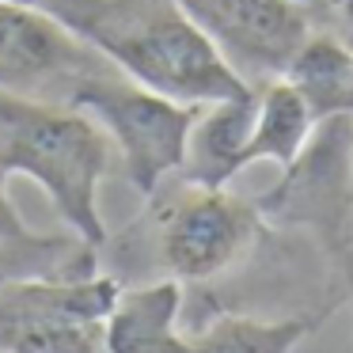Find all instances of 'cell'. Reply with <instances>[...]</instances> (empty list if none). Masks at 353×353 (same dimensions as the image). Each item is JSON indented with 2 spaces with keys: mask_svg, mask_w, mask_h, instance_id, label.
Masks as SVG:
<instances>
[{
  "mask_svg": "<svg viewBox=\"0 0 353 353\" xmlns=\"http://www.w3.org/2000/svg\"><path fill=\"white\" fill-rule=\"evenodd\" d=\"M65 103L80 107L99 122L122 163V175L141 198H152L156 186L183 168L186 137L201 110L137 84L114 65L77 80Z\"/></svg>",
  "mask_w": 353,
  "mask_h": 353,
  "instance_id": "cell-5",
  "label": "cell"
},
{
  "mask_svg": "<svg viewBox=\"0 0 353 353\" xmlns=\"http://www.w3.org/2000/svg\"><path fill=\"white\" fill-rule=\"evenodd\" d=\"M266 228H300L353 277V110L315 122L270 190L254 194Z\"/></svg>",
  "mask_w": 353,
  "mask_h": 353,
  "instance_id": "cell-3",
  "label": "cell"
},
{
  "mask_svg": "<svg viewBox=\"0 0 353 353\" xmlns=\"http://www.w3.org/2000/svg\"><path fill=\"white\" fill-rule=\"evenodd\" d=\"M345 300H350V304H353V277H350V296H345Z\"/></svg>",
  "mask_w": 353,
  "mask_h": 353,
  "instance_id": "cell-17",
  "label": "cell"
},
{
  "mask_svg": "<svg viewBox=\"0 0 353 353\" xmlns=\"http://www.w3.org/2000/svg\"><path fill=\"white\" fill-rule=\"evenodd\" d=\"M281 80H289L304 103L312 107L315 118L342 114L350 107L353 92V46H345L338 34H330L327 27H315L300 50L285 61Z\"/></svg>",
  "mask_w": 353,
  "mask_h": 353,
  "instance_id": "cell-11",
  "label": "cell"
},
{
  "mask_svg": "<svg viewBox=\"0 0 353 353\" xmlns=\"http://www.w3.org/2000/svg\"><path fill=\"white\" fill-rule=\"evenodd\" d=\"M338 307L327 304L307 315L289 319H254V315H216L205 330L186 338V353H292L300 342L315 334Z\"/></svg>",
  "mask_w": 353,
  "mask_h": 353,
  "instance_id": "cell-12",
  "label": "cell"
},
{
  "mask_svg": "<svg viewBox=\"0 0 353 353\" xmlns=\"http://www.w3.org/2000/svg\"><path fill=\"white\" fill-rule=\"evenodd\" d=\"M8 4L34 8V12L57 19L61 27H69L72 34H80V39H84L88 27L95 23V16L103 12V4H107V0H8Z\"/></svg>",
  "mask_w": 353,
  "mask_h": 353,
  "instance_id": "cell-14",
  "label": "cell"
},
{
  "mask_svg": "<svg viewBox=\"0 0 353 353\" xmlns=\"http://www.w3.org/2000/svg\"><path fill=\"white\" fill-rule=\"evenodd\" d=\"M350 107H353V92H350Z\"/></svg>",
  "mask_w": 353,
  "mask_h": 353,
  "instance_id": "cell-18",
  "label": "cell"
},
{
  "mask_svg": "<svg viewBox=\"0 0 353 353\" xmlns=\"http://www.w3.org/2000/svg\"><path fill=\"white\" fill-rule=\"evenodd\" d=\"M99 254L77 236H39L34 243H0V281L19 277H69V266H88Z\"/></svg>",
  "mask_w": 353,
  "mask_h": 353,
  "instance_id": "cell-13",
  "label": "cell"
},
{
  "mask_svg": "<svg viewBox=\"0 0 353 353\" xmlns=\"http://www.w3.org/2000/svg\"><path fill=\"white\" fill-rule=\"evenodd\" d=\"M315 12H319V27L353 46V0H315Z\"/></svg>",
  "mask_w": 353,
  "mask_h": 353,
  "instance_id": "cell-16",
  "label": "cell"
},
{
  "mask_svg": "<svg viewBox=\"0 0 353 353\" xmlns=\"http://www.w3.org/2000/svg\"><path fill=\"white\" fill-rule=\"evenodd\" d=\"M110 160V137L92 114L72 103L31 99L0 88V171L39 183L61 224L95 254L107 247L99 183Z\"/></svg>",
  "mask_w": 353,
  "mask_h": 353,
  "instance_id": "cell-1",
  "label": "cell"
},
{
  "mask_svg": "<svg viewBox=\"0 0 353 353\" xmlns=\"http://www.w3.org/2000/svg\"><path fill=\"white\" fill-rule=\"evenodd\" d=\"M251 84L281 77L319 27L315 0H175Z\"/></svg>",
  "mask_w": 353,
  "mask_h": 353,
  "instance_id": "cell-6",
  "label": "cell"
},
{
  "mask_svg": "<svg viewBox=\"0 0 353 353\" xmlns=\"http://www.w3.org/2000/svg\"><path fill=\"white\" fill-rule=\"evenodd\" d=\"M84 42L130 80L190 107L239 99L254 88L175 0H107Z\"/></svg>",
  "mask_w": 353,
  "mask_h": 353,
  "instance_id": "cell-2",
  "label": "cell"
},
{
  "mask_svg": "<svg viewBox=\"0 0 353 353\" xmlns=\"http://www.w3.org/2000/svg\"><path fill=\"white\" fill-rule=\"evenodd\" d=\"M148 201V239L168 277L190 285L221 277L239 266L266 232L254 198H239L228 186H198L171 175Z\"/></svg>",
  "mask_w": 353,
  "mask_h": 353,
  "instance_id": "cell-4",
  "label": "cell"
},
{
  "mask_svg": "<svg viewBox=\"0 0 353 353\" xmlns=\"http://www.w3.org/2000/svg\"><path fill=\"white\" fill-rule=\"evenodd\" d=\"M183 312V281L163 277L148 285L118 289L107 319H103V350L107 353H186L179 334Z\"/></svg>",
  "mask_w": 353,
  "mask_h": 353,
  "instance_id": "cell-8",
  "label": "cell"
},
{
  "mask_svg": "<svg viewBox=\"0 0 353 353\" xmlns=\"http://www.w3.org/2000/svg\"><path fill=\"white\" fill-rule=\"evenodd\" d=\"M110 69L80 34L34 8L0 0V88L31 99L65 103L77 80Z\"/></svg>",
  "mask_w": 353,
  "mask_h": 353,
  "instance_id": "cell-7",
  "label": "cell"
},
{
  "mask_svg": "<svg viewBox=\"0 0 353 353\" xmlns=\"http://www.w3.org/2000/svg\"><path fill=\"white\" fill-rule=\"evenodd\" d=\"M8 179L12 175L0 171V243H34L42 232H31L23 224V216L16 213V205H12V198H8Z\"/></svg>",
  "mask_w": 353,
  "mask_h": 353,
  "instance_id": "cell-15",
  "label": "cell"
},
{
  "mask_svg": "<svg viewBox=\"0 0 353 353\" xmlns=\"http://www.w3.org/2000/svg\"><path fill=\"white\" fill-rule=\"evenodd\" d=\"M254 107H259V88H251L239 99L201 107L190 125V137H186L183 168L175 175L198 186H228L243 171L239 156H243V145L251 137Z\"/></svg>",
  "mask_w": 353,
  "mask_h": 353,
  "instance_id": "cell-9",
  "label": "cell"
},
{
  "mask_svg": "<svg viewBox=\"0 0 353 353\" xmlns=\"http://www.w3.org/2000/svg\"><path fill=\"white\" fill-rule=\"evenodd\" d=\"M259 88V107H254V122H251V137L243 145L239 168H254V163H274L285 168L292 163V156L304 148V141L312 137L315 122L312 107L304 103V95L289 84V80L274 77L262 80Z\"/></svg>",
  "mask_w": 353,
  "mask_h": 353,
  "instance_id": "cell-10",
  "label": "cell"
}]
</instances>
